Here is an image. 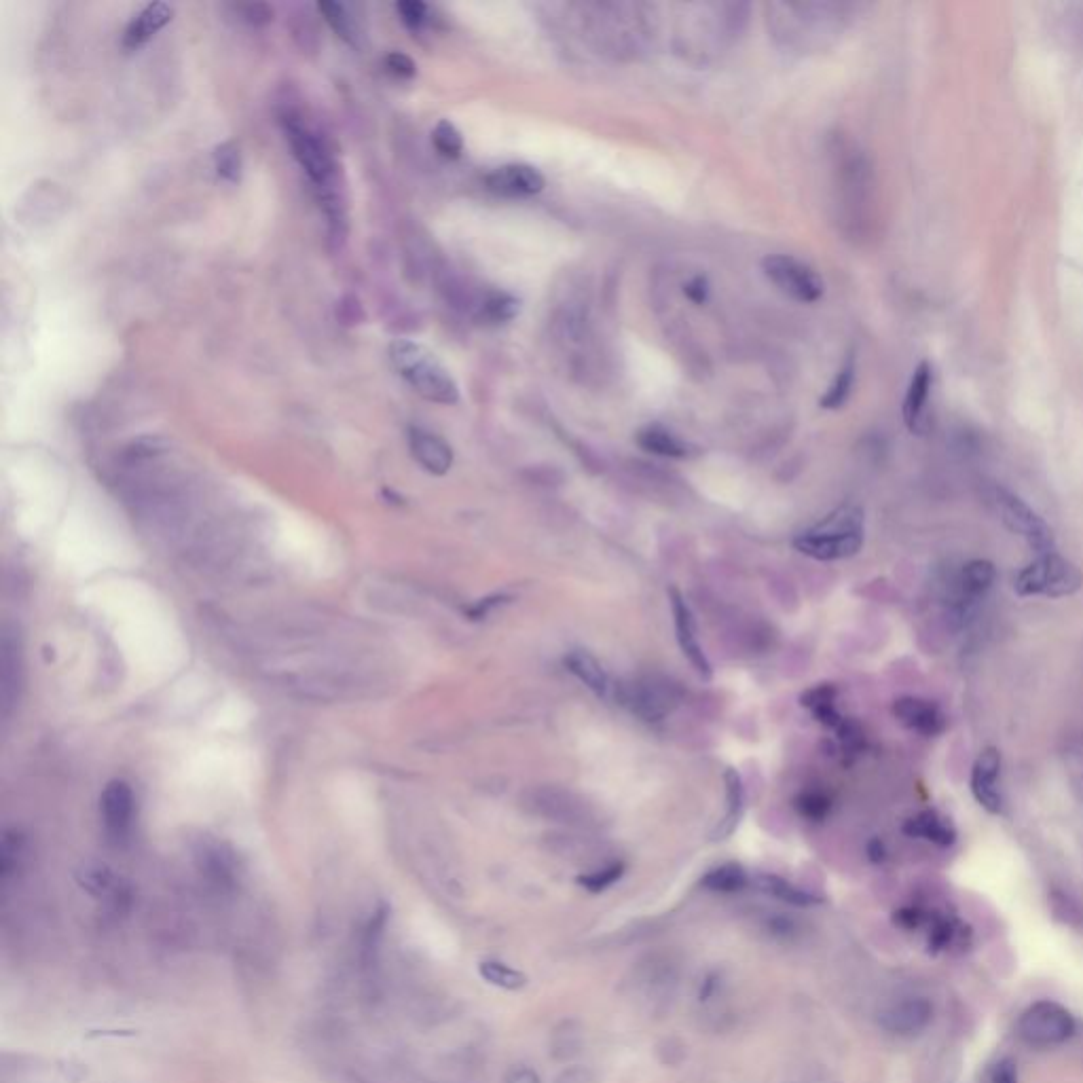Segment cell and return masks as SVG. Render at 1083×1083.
Returning <instances> with one entry per match:
<instances>
[{
    "instance_id": "obj_36",
    "label": "cell",
    "mask_w": 1083,
    "mask_h": 1083,
    "mask_svg": "<svg viewBox=\"0 0 1083 1083\" xmlns=\"http://www.w3.org/2000/svg\"><path fill=\"white\" fill-rule=\"evenodd\" d=\"M796 809L802 817L811 821H823L832 809V800L819 792H806L796 798Z\"/></svg>"
},
{
    "instance_id": "obj_1",
    "label": "cell",
    "mask_w": 1083,
    "mask_h": 1083,
    "mask_svg": "<svg viewBox=\"0 0 1083 1083\" xmlns=\"http://www.w3.org/2000/svg\"><path fill=\"white\" fill-rule=\"evenodd\" d=\"M390 360L411 388L436 405H455L460 400V388L440 360L413 341H394L390 345Z\"/></svg>"
},
{
    "instance_id": "obj_21",
    "label": "cell",
    "mask_w": 1083,
    "mask_h": 1083,
    "mask_svg": "<svg viewBox=\"0 0 1083 1083\" xmlns=\"http://www.w3.org/2000/svg\"><path fill=\"white\" fill-rule=\"evenodd\" d=\"M79 883L85 887L87 893L94 897L106 899L113 908H121L127 902V891L121 887L115 874L106 870L104 866H89L81 872Z\"/></svg>"
},
{
    "instance_id": "obj_25",
    "label": "cell",
    "mask_w": 1083,
    "mask_h": 1083,
    "mask_svg": "<svg viewBox=\"0 0 1083 1083\" xmlns=\"http://www.w3.org/2000/svg\"><path fill=\"white\" fill-rule=\"evenodd\" d=\"M584 1048V1029L576 1020H563L550 1033V1054L555 1060L567 1062L576 1058Z\"/></svg>"
},
{
    "instance_id": "obj_39",
    "label": "cell",
    "mask_w": 1083,
    "mask_h": 1083,
    "mask_svg": "<svg viewBox=\"0 0 1083 1083\" xmlns=\"http://www.w3.org/2000/svg\"><path fill=\"white\" fill-rule=\"evenodd\" d=\"M836 694H838V690L832 684H819V686H813L811 690H806L800 696V705L809 709L811 713H815L817 709L834 705L836 703Z\"/></svg>"
},
{
    "instance_id": "obj_13",
    "label": "cell",
    "mask_w": 1083,
    "mask_h": 1083,
    "mask_svg": "<svg viewBox=\"0 0 1083 1083\" xmlns=\"http://www.w3.org/2000/svg\"><path fill=\"white\" fill-rule=\"evenodd\" d=\"M999 770L1001 754L997 747H986L971 770V794L990 815H999L1003 811V798L997 789Z\"/></svg>"
},
{
    "instance_id": "obj_9",
    "label": "cell",
    "mask_w": 1083,
    "mask_h": 1083,
    "mask_svg": "<svg viewBox=\"0 0 1083 1083\" xmlns=\"http://www.w3.org/2000/svg\"><path fill=\"white\" fill-rule=\"evenodd\" d=\"M134 815V789L125 781H110L100 796V817L106 836L115 844L125 842L132 834Z\"/></svg>"
},
{
    "instance_id": "obj_41",
    "label": "cell",
    "mask_w": 1083,
    "mask_h": 1083,
    "mask_svg": "<svg viewBox=\"0 0 1083 1083\" xmlns=\"http://www.w3.org/2000/svg\"><path fill=\"white\" fill-rule=\"evenodd\" d=\"M237 13L242 15V20L250 26H267L273 22V9L265 3H248L237 7Z\"/></svg>"
},
{
    "instance_id": "obj_47",
    "label": "cell",
    "mask_w": 1083,
    "mask_h": 1083,
    "mask_svg": "<svg viewBox=\"0 0 1083 1083\" xmlns=\"http://www.w3.org/2000/svg\"><path fill=\"white\" fill-rule=\"evenodd\" d=\"M792 1083H836V1081L819 1067H806Z\"/></svg>"
},
{
    "instance_id": "obj_15",
    "label": "cell",
    "mask_w": 1083,
    "mask_h": 1083,
    "mask_svg": "<svg viewBox=\"0 0 1083 1083\" xmlns=\"http://www.w3.org/2000/svg\"><path fill=\"white\" fill-rule=\"evenodd\" d=\"M893 715L906 728L923 734V737H935L944 732L946 718L935 703L916 699V696H902L893 703Z\"/></svg>"
},
{
    "instance_id": "obj_30",
    "label": "cell",
    "mask_w": 1083,
    "mask_h": 1083,
    "mask_svg": "<svg viewBox=\"0 0 1083 1083\" xmlns=\"http://www.w3.org/2000/svg\"><path fill=\"white\" fill-rule=\"evenodd\" d=\"M853 383H855V358L851 356L847 362L842 364V369L838 371V375L834 377L832 385L828 388V392L823 394L819 405L823 409L828 411H834V409H840L844 402L849 400L851 396V390H853Z\"/></svg>"
},
{
    "instance_id": "obj_48",
    "label": "cell",
    "mask_w": 1083,
    "mask_h": 1083,
    "mask_svg": "<svg viewBox=\"0 0 1083 1083\" xmlns=\"http://www.w3.org/2000/svg\"><path fill=\"white\" fill-rule=\"evenodd\" d=\"M921 919H923V916H921V912H919V910H914V908L899 910V912H897V916H895V921H897L899 925H902V927H906V929H914V927H919V925H921Z\"/></svg>"
},
{
    "instance_id": "obj_14",
    "label": "cell",
    "mask_w": 1083,
    "mask_h": 1083,
    "mask_svg": "<svg viewBox=\"0 0 1083 1083\" xmlns=\"http://www.w3.org/2000/svg\"><path fill=\"white\" fill-rule=\"evenodd\" d=\"M485 182L489 191L504 197H531L542 193L546 185L544 176L525 163L502 165V168L493 170Z\"/></svg>"
},
{
    "instance_id": "obj_42",
    "label": "cell",
    "mask_w": 1083,
    "mask_h": 1083,
    "mask_svg": "<svg viewBox=\"0 0 1083 1083\" xmlns=\"http://www.w3.org/2000/svg\"><path fill=\"white\" fill-rule=\"evenodd\" d=\"M506 601H510V597H506V595H493V597L481 599V601H476L472 608L468 610V616H470V620H481V618L489 616V612H493L495 608L504 605Z\"/></svg>"
},
{
    "instance_id": "obj_49",
    "label": "cell",
    "mask_w": 1083,
    "mask_h": 1083,
    "mask_svg": "<svg viewBox=\"0 0 1083 1083\" xmlns=\"http://www.w3.org/2000/svg\"><path fill=\"white\" fill-rule=\"evenodd\" d=\"M885 855H887L885 844L880 842L878 838H872L868 842V857L874 861V864H880V861H885Z\"/></svg>"
},
{
    "instance_id": "obj_3",
    "label": "cell",
    "mask_w": 1083,
    "mask_h": 1083,
    "mask_svg": "<svg viewBox=\"0 0 1083 1083\" xmlns=\"http://www.w3.org/2000/svg\"><path fill=\"white\" fill-rule=\"evenodd\" d=\"M1083 574L1071 561L1062 559L1056 553L1041 555L1031 565H1026L1016 578L1014 589L1020 597L1048 595V597H1067L1081 589Z\"/></svg>"
},
{
    "instance_id": "obj_18",
    "label": "cell",
    "mask_w": 1083,
    "mask_h": 1083,
    "mask_svg": "<svg viewBox=\"0 0 1083 1083\" xmlns=\"http://www.w3.org/2000/svg\"><path fill=\"white\" fill-rule=\"evenodd\" d=\"M931 385H933L931 364L921 362L919 366H916V371H914V375L910 379L908 392H906V398H904V407H902V415H904V421H906V426L910 428V432H916V434L923 432L925 407H927V400H929V394H931Z\"/></svg>"
},
{
    "instance_id": "obj_34",
    "label": "cell",
    "mask_w": 1083,
    "mask_h": 1083,
    "mask_svg": "<svg viewBox=\"0 0 1083 1083\" xmlns=\"http://www.w3.org/2000/svg\"><path fill=\"white\" fill-rule=\"evenodd\" d=\"M517 314H519V301L515 297H510V295H502V292H498V295H491L481 307L483 320H487L491 324L510 322L512 318H517Z\"/></svg>"
},
{
    "instance_id": "obj_28",
    "label": "cell",
    "mask_w": 1083,
    "mask_h": 1083,
    "mask_svg": "<svg viewBox=\"0 0 1083 1083\" xmlns=\"http://www.w3.org/2000/svg\"><path fill=\"white\" fill-rule=\"evenodd\" d=\"M479 974L485 982H489L491 986H498L502 990H521L527 984V976L523 974V971L495 959L481 961Z\"/></svg>"
},
{
    "instance_id": "obj_29",
    "label": "cell",
    "mask_w": 1083,
    "mask_h": 1083,
    "mask_svg": "<svg viewBox=\"0 0 1083 1083\" xmlns=\"http://www.w3.org/2000/svg\"><path fill=\"white\" fill-rule=\"evenodd\" d=\"M318 11L326 20V24L333 28L345 43H350V45L358 43V26L354 22L350 9L341 3H328V0H324V3H318Z\"/></svg>"
},
{
    "instance_id": "obj_43",
    "label": "cell",
    "mask_w": 1083,
    "mask_h": 1083,
    "mask_svg": "<svg viewBox=\"0 0 1083 1083\" xmlns=\"http://www.w3.org/2000/svg\"><path fill=\"white\" fill-rule=\"evenodd\" d=\"M684 292H686V297H688L692 303L703 305V303H707V299H709V282L703 278V275H696V278H692L690 282H686Z\"/></svg>"
},
{
    "instance_id": "obj_10",
    "label": "cell",
    "mask_w": 1083,
    "mask_h": 1083,
    "mask_svg": "<svg viewBox=\"0 0 1083 1083\" xmlns=\"http://www.w3.org/2000/svg\"><path fill=\"white\" fill-rule=\"evenodd\" d=\"M794 546L802 555L817 559V561L849 559L857 555L861 546H864V531H853V534H832V531L811 527L802 531L800 536H796Z\"/></svg>"
},
{
    "instance_id": "obj_16",
    "label": "cell",
    "mask_w": 1083,
    "mask_h": 1083,
    "mask_svg": "<svg viewBox=\"0 0 1083 1083\" xmlns=\"http://www.w3.org/2000/svg\"><path fill=\"white\" fill-rule=\"evenodd\" d=\"M409 447L415 457V462L428 470L434 476H443L453 466V451L445 443L443 438L436 436L434 432L411 428L409 430Z\"/></svg>"
},
{
    "instance_id": "obj_12",
    "label": "cell",
    "mask_w": 1083,
    "mask_h": 1083,
    "mask_svg": "<svg viewBox=\"0 0 1083 1083\" xmlns=\"http://www.w3.org/2000/svg\"><path fill=\"white\" fill-rule=\"evenodd\" d=\"M933 1018V1005L925 997H906L891 1003L878 1014V1022L893 1035H916Z\"/></svg>"
},
{
    "instance_id": "obj_2",
    "label": "cell",
    "mask_w": 1083,
    "mask_h": 1083,
    "mask_svg": "<svg viewBox=\"0 0 1083 1083\" xmlns=\"http://www.w3.org/2000/svg\"><path fill=\"white\" fill-rule=\"evenodd\" d=\"M284 134L290 144V151L295 159L301 163V168L307 172L309 180L314 182L316 189L320 191V197L337 193L335 178H337V165L333 159V153L326 146V142L320 138L318 132L311 127L303 125L297 117H284Z\"/></svg>"
},
{
    "instance_id": "obj_19",
    "label": "cell",
    "mask_w": 1083,
    "mask_h": 1083,
    "mask_svg": "<svg viewBox=\"0 0 1083 1083\" xmlns=\"http://www.w3.org/2000/svg\"><path fill=\"white\" fill-rule=\"evenodd\" d=\"M563 663H565L567 671L572 675H576L586 688L599 696V699H610L612 692L616 690L608 671L603 669V665L591 652L572 650L565 656Z\"/></svg>"
},
{
    "instance_id": "obj_7",
    "label": "cell",
    "mask_w": 1083,
    "mask_h": 1083,
    "mask_svg": "<svg viewBox=\"0 0 1083 1083\" xmlns=\"http://www.w3.org/2000/svg\"><path fill=\"white\" fill-rule=\"evenodd\" d=\"M614 696L644 722H660L679 701L675 686L656 679H635L631 684L616 686Z\"/></svg>"
},
{
    "instance_id": "obj_35",
    "label": "cell",
    "mask_w": 1083,
    "mask_h": 1083,
    "mask_svg": "<svg viewBox=\"0 0 1083 1083\" xmlns=\"http://www.w3.org/2000/svg\"><path fill=\"white\" fill-rule=\"evenodd\" d=\"M624 874V864H612V866H605L601 870H595L591 874H582L578 876V885L584 887L586 891L591 893H601L605 889H610L614 883H618V880L622 878Z\"/></svg>"
},
{
    "instance_id": "obj_8",
    "label": "cell",
    "mask_w": 1083,
    "mask_h": 1083,
    "mask_svg": "<svg viewBox=\"0 0 1083 1083\" xmlns=\"http://www.w3.org/2000/svg\"><path fill=\"white\" fill-rule=\"evenodd\" d=\"M633 993L652 1009L667 1005L677 988V969L669 959L648 957L633 969Z\"/></svg>"
},
{
    "instance_id": "obj_23",
    "label": "cell",
    "mask_w": 1083,
    "mask_h": 1083,
    "mask_svg": "<svg viewBox=\"0 0 1083 1083\" xmlns=\"http://www.w3.org/2000/svg\"><path fill=\"white\" fill-rule=\"evenodd\" d=\"M637 445L654 455L660 457H673V460H684L690 455V447L682 438H677L673 432L660 428V426H648L639 430Z\"/></svg>"
},
{
    "instance_id": "obj_33",
    "label": "cell",
    "mask_w": 1083,
    "mask_h": 1083,
    "mask_svg": "<svg viewBox=\"0 0 1083 1083\" xmlns=\"http://www.w3.org/2000/svg\"><path fill=\"white\" fill-rule=\"evenodd\" d=\"M434 149L447 159H460L464 153V136L451 121H438L432 132Z\"/></svg>"
},
{
    "instance_id": "obj_5",
    "label": "cell",
    "mask_w": 1083,
    "mask_h": 1083,
    "mask_svg": "<svg viewBox=\"0 0 1083 1083\" xmlns=\"http://www.w3.org/2000/svg\"><path fill=\"white\" fill-rule=\"evenodd\" d=\"M766 278L773 282L783 295L800 303H815L823 295L821 275L806 263L789 254H770L762 261Z\"/></svg>"
},
{
    "instance_id": "obj_4",
    "label": "cell",
    "mask_w": 1083,
    "mask_h": 1083,
    "mask_svg": "<svg viewBox=\"0 0 1083 1083\" xmlns=\"http://www.w3.org/2000/svg\"><path fill=\"white\" fill-rule=\"evenodd\" d=\"M1075 1018L1067 1007L1054 1001L1033 1003L1018 1020V1035L1033 1048H1052L1071 1039Z\"/></svg>"
},
{
    "instance_id": "obj_31",
    "label": "cell",
    "mask_w": 1083,
    "mask_h": 1083,
    "mask_svg": "<svg viewBox=\"0 0 1083 1083\" xmlns=\"http://www.w3.org/2000/svg\"><path fill=\"white\" fill-rule=\"evenodd\" d=\"M995 578H997V569L990 561H984V559L969 561L963 569V589L969 595H982L984 591L990 589V586H993Z\"/></svg>"
},
{
    "instance_id": "obj_17",
    "label": "cell",
    "mask_w": 1083,
    "mask_h": 1083,
    "mask_svg": "<svg viewBox=\"0 0 1083 1083\" xmlns=\"http://www.w3.org/2000/svg\"><path fill=\"white\" fill-rule=\"evenodd\" d=\"M174 17V7L168 3L146 5L134 20L127 24L123 32V47L127 51L140 49L146 41L155 36L163 26H168Z\"/></svg>"
},
{
    "instance_id": "obj_45",
    "label": "cell",
    "mask_w": 1083,
    "mask_h": 1083,
    "mask_svg": "<svg viewBox=\"0 0 1083 1083\" xmlns=\"http://www.w3.org/2000/svg\"><path fill=\"white\" fill-rule=\"evenodd\" d=\"M555 1083H595V1077L584 1067H569L555 1079Z\"/></svg>"
},
{
    "instance_id": "obj_11",
    "label": "cell",
    "mask_w": 1083,
    "mask_h": 1083,
    "mask_svg": "<svg viewBox=\"0 0 1083 1083\" xmlns=\"http://www.w3.org/2000/svg\"><path fill=\"white\" fill-rule=\"evenodd\" d=\"M669 601H671V612H673V622H675V637H677L679 648H682V654L688 658V663L694 667L696 673L709 679L713 675V669L701 646L699 635H696V622H694L690 605L686 603L684 595L679 593L675 586L669 589Z\"/></svg>"
},
{
    "instance_id": "obj_46",
    "label": "cell",
    "mask_w": 1083,
    "mask_h": 1083,
    "mask_svg": "<svg viewBox=\"0 0 1083 1083\" xmlns=\"http://www.w3.org/2000/svg\"><path fill=\"white\" fill-rule=\"evenodd\" d=\"M993 1083H1018L1016 1064L1012 1060H1001L993 1071Z\"/></svg>"
},
{
    "instance_id": "obj_32",
    "label": "cell",
    "mask_w": 1083,
    "mask_h": 1083,
    "mask_svg": "<svg viewBox=\"0 0 1083 1083\" xmlns=\"http://www.w3.org/2000/svg\"><path fill=\"white\" fill-rule=\"evenodd\" d=\"M214 168H216L218 176L225 178L227 182H240L242 180L244 161H242V153L235 146V142H223V144L216 146V149H214Z\"/></svg>"
},
{
    "instance_id": "obj_24",
    "label": "cell",
    "mask_w": 1083,
    "mask_h": 1083,
    "mask_svg": "<svg viewBox=\"0 0 1083 1083\" xmlns=\"http://www.w3.org/2000/svg\"><path fill=\"white\" fill-rule=\"evenodd\" d=\"M724 783H726L728 811H726L724 821L718 825V830H715V834H713L715 840H724L734 832V828H737V823H739V819L743 815V809H745V789H743V781H741V775L737 773V770L726 768Z\"/></svg>"
},
{
    "instance_id": "obj_40",
    "label": "cell",
    "mask_w": 1083,
    "mask_h": 1083,
    "mask_svg": "<svg viewBox=\"0 0 1083 1083\" xmlns=\"http://www.w3.org/2000/svg\"><path fill=\"white\" fill-rule=\"evenodd\" d=\"M385 68H388L392 75H396L400 79H411V77H415V72H417V64H415V60L411 58V55L400 53V51L385 55Z\"/></svg>"
},
{
    "instance_id": "obj_26",
    "label": "cell",
    "mask_w": 1083,
    "mask_h": 1083,
    "mask_svg": "<svg viewBox=\"0 0 1083 1083\" xmlns=\"http://www.w3.org/2000/svg\"><path fill=\"white\" fill-rule=\"evenodd\" d=\"M747 883H749V876L739 864H724V866L713 868L701 880V885L713 893H737V891H743Z\"/></svg>"
},
{
    "instance_id": "obj_38",
    "label": "cell",
    "mask_w": 1083,
    "mask_h": 1083,
    "mask_svg": "<svg viewBox=\"0 0 1083 1083\" xmlns=\"http://www.w3.org/2000/svg\"><path fill=\"white\" fill-rule=\"evenodd\" d=\"M396 11L400 15L402 24L411 30L424 28L430 20V7L426 3H419V0H400V3L396 5Z\"/></svg>"
},
{
    "instance_id": "obj_22",
    "label": "cell",
    "mask_w": 1083,
    "mask_h": 1083,
    "mask_svg": "<svg viewBox=\"0 0 1083 1083\" xmlns=\"http://www.w3.org/2000/svg\"><path fill=\"white\" fill-rule=\"evenodd\" d=\"M199 866L216 889H233L237 880L233 853L225 851L223 847H206L204 853L199 855Z\"/></svg>"
},
{
    "instance_id": "obj_37",
    "label": "cell",
    "mask_w": 1083,
    "mask_h": 1083,
    "mask_svg": "<svg viewBox=\"0 0 1083 1083\" xmlns=\"http://www.w3.org/2000/svg\"><path fill=\"white\" fill-rule=\"evenodd\" d=\"M836 734L840 739V745H842V751L847 756H857L861 749L866 747V737H864V730H861V726L851 720V718H844L840 722V726L836 728Z\"/></svg>"
},
{
    "instance_id": "obj_27",
    "label": "cell",
    "mask_w": 1083,
    "mask_h": 1083,
    "mask_svg": "<svg viewBox=\"0 0 1083 1083\" xmlns=\"http://www.w3.org/2000/svg\"><path fill=\"white\" fill-rule=\"evenodd\" d=\"M758 887H760L764 893L773 895V897L781 899V902L792 904V906H813V904L819 902V897H817V895H813V893H809V891H804V889H800V887H796V885L789 883V880L779 878V876H773V874H764V876H760V878H758Z\"/></svg>"
},
{
    "instance_id": "obj_44",
    "label": "cell",
    "mask_w": 1083,
    "mask_h": 1083,
    "mask_svg": "<svg viewBox=\"0 0 1083 1083\" xmlns=\"http://www.w3.org/2000/svg\"><path fill=\"white\" fill-rule=\"evenodd\" d=\"M504 1083H542V1081L536 1069L527 1067V1064H515V1067L508 1069Z\"/></svg>"
},
{
    "instance_id": "obj_6",
    "label": "cell",
    "mask_w": 1083,
    "mask_h": 1083,
    "mask_svg": "<svg viewBox=\"0 0 1083 1083\" xmlns=\"http://www.w3.org/2000/svg\"><path fill=\"white\" fill-rule=\"evenodd\" d=\"M995 502L1007 529L1029 542L1039 557L1054 553V531L1031 506L1005 489H995Z\"/></svg>"
},
{
    "instance_id": "obj_20",
    "label": "cell",
    "mask_w": 1083,
    "mask_h": 1083,
    "mask_svg": "<svg viewBox=\"0 0 1083 1083\" xmlns=\"http://www.w3.org/2000/svg\"><path fill=\"white\" fill-rule=\"evenodd\" d=\"M904 834L910 838H923L931 840L940 847H950L957 840V830L950 823V819L942 817L938 811H923L919 815L910 817L904 823Z\"/></svg>"
}]
</instances>
